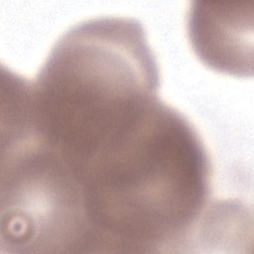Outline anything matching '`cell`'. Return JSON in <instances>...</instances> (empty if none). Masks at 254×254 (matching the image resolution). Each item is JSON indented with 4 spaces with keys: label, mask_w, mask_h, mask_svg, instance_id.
I'll use <instances>...</instances> for the list:
<instances>
[{
    "label": "cell",
    "mask_w": 254,
    "mask_h": 254,
    "mask_svg": "<svg viewBox=\"0 0 254 254\" xmlns=\"http://www.w3.org/2000/svg\"><path fill=\"white\" fill-rule=\"evenodd\" d=\"M2 246L13 253H86L87 227L79 186L42 142L2 148Z\"/></svg>",
    "instance_id": "obj_3"
},
{
    "label": "cell",
    "mask_w": 254,
    "mask_h": 254,
    "mask_svg": "<svg viewBox=\"0 0 254 254\" xmlns=\"http://www.w3.org/2000/svg\"><path fill=\"white\" fill-rule=\"evenodd\" d=\"M160 74L142 24L97 17L70 27L31 80L32 130L78 170L159 98Z\"/></svg>",
    "instance_id": "obj_2"
},
{
    "label": "cell",
    "mask_w": 254,
    "mask_h": 254,
    "mask_svg": "<svg viewBox=\"0 0 254 254\" xmlns=\"http://www.w3.org/2000/svg\"><path fill=\"white\" fill-rule=\"evenodd\" d=\"M90 253H166L198 245L211 165L195 128L157 99L76 174Z\"/></svg>",
    "instance_id": "obj_1"
},
{
    "label": "cell",
    "mask_w": 254,
    "mask_h": 254,
    "mask_svg": "<svg viewBox=\"0 0 254 254\" xmlns=\"http://www.w3.org/2000/svg\"><path fill=\"white\" fill-rule=\"evenodd\" d=\"M253 0H195L187 33L198 60L229 75H253Z\"/></svg>",
    "instance_id": "obj_4"
}]
</instances>
